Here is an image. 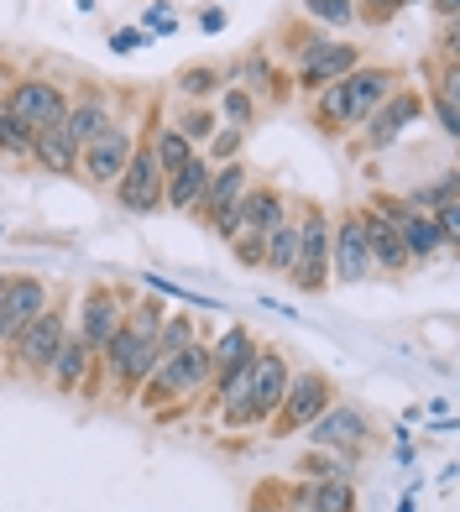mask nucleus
Here are the masks:
<instances>
[{
  "instance_id": "obj_24",
  "label": "nucleus",
  "mask_w": 460,
  "mask_h": 512,
  "mask_svg": "<svg viewBox=\"0 0 460 512\" xmlns=\"http://www.w3.org/2000/svg\"><path fill=\"white\" fill-rule=\"evenodd\" d=\"M210 173H215V162L204 152H194L178 173L163 178V209H173V215H194V204L204 194V183H210Z\"/></svg>"
},
{
  "instance_id": "obj_34",
  "label": "nucleus",
  "mask_w": 460,
  "mask_h": 512,
  "mask_svg": "<svg viewBox=\"0 0 460 512\" xmlns=\"http://www.w3.org/2000/svg\"><path fill=\"white\" fill-rule=\"evenodd\" d=\"M189 340H199L194 314H168V319H163V330H157V356H173V351H183Z\"/></svg>"
},
{
  "instance_id": "obj_21",
  "label": "nucleus",
  "mask_w": 460,
  "mask_h": 512,
  "mask_svg": "<svg viewBox=\"0 0 460 512\" xmlns=\"http://www.w3.org/2000/svg\"><path fill=\"white\" fill-rule=\"evenodd\" d=\"M236 215H241V230H257V236H267L272 225H283V220L293 215V204H288V194H283L272 178H251L246 194H241V204H236Z\"/></svg>"
},
{
  "instance_id": "obj_28",
  "label": "nucleus",
  "mask_w": 460,
  "mask_h": 512,
  "mask_svg": "<svg viewBox=\"0 0 460 512\" xmlns=\"http://www.w3.org/2000/svg\"><path fill=\"white\" fill-rule=\"evenodd\" d=\"M293 256H298V220L288 215L283 225H272L267 236H262V267H267V272H278V277H288Z\"/></svg>"
},
{
  "instance_id": "obj_39",
  "label": "nucleus",
  "mask_w": 460,
  "mask_h": 512,
  "mask_svg": "<svg viewBox=\"0 0 460 512\" xmlns=\"http://www.w3.org/2000/svg\"><path fill=\"white\" fill-rule=\"evenodd\" d=\"M230 251H236L241 267H262V236L257 230H236V236H230Z\"/></svg>"
},
{
  "instance_id": "obj_15",
  "label": "nucleus",
  "mask_w": 460,
  "mask_h": 512,
  "mask_svg": "<svg viewBox=\"0 0 460 512\" xmlns=\"http://www.w3.org/2000/svg\"><path fill=\"white\" fill-rule=\"evenodd\" d=\"M419 115H424V89L398 84L393 95H387V100L361 121V152H387L413 121H419Z\"/></svg>"
},
{
  "instance_id": "obj_2",
  "label": "nucleus",
  "mask_w": 460,
  "mask_h": 512,
  "mask_svg": "<svg viewBox=\"0 0 460 512\" xmlns=\"http://www.w3.org/2000/svg\"><path fill=\"white\" fill-rule=\"evenodd\" d=\"M398 84H403L398 68H387V63H361V68H351L345 79H335L330 89L309 95V100H314V126L330 131V136L356 131L366 115H372L387 95H393Z\"/></svg>"
},
{
  "instance_id": "obj_31",
  "label": "nucleus",
  "mask_w": 460,
  "mask_h": 512,
  "mask_svg": "<svg viewBox=\"0 0 460 512\" xmlns=\"http://www.w3.org/2000/svg\"><path fill=\"white\" fill-rule=\"evenodd\" d=\"M0 157H11V162L32 157V126H21L6 105H0Z\"/></svg>"
},
{
  "instance_id": "obj_26",
  "label": "nucleus",
  "mask_w": 460,
  "mask_h": 512,
  "mask_svg": "<svg viewBox=\"0 0 460 512\" xmlns=\"http://www.w3.org/2000/svg\"><path fill=\"white\" fill-rule=\"evenodd\" d=\"M6 283H11V319H16V330L53 304V293H48V283H42L37 272H6Z\"/></svg>"
},
{
  "instance_id": "obj_44",
  "label": "nucleus",
  "mask_w": 460,
  "mask_h": 512,
  "mask_svg": "<svg viewBox=\"0 0 460 512\" xmlns=\"http://www.w3.org/2000/svg\"><path fill=\"white\" fill-rule=\"evenodd\" d=\"M398 512H413V497H408V502H403V507H398Z\"/></svg>"
},
{
  "instance_id": "obj_11",
  "label": "nucleus",
  "mask_w": 460,
  "mask_h": 512,
  "mask_svg": "<svg viewBox=\"0 0 460 512\" xmlns=\"http://www.w3.org/2000/svg\"><path fill=\"white\" fill-rule=\"evenodd\" d=\"M68 95H74V89H63L58 79L21 74L6 89V110L16 115L21 126H32V131H53V126H63V115H68Z\"/></svg>"
},
{
  "instance_id": "obj_23",
  "label": "nucleus",
  "mask_w": 460,
  "mask_h": 512,
  "mask_svg": "<svg viewBox=\"0 0 460 512\" xmlns=\"http://www.w3.org/2000/svg\"><path fill=\"white\" fill-rule=\"evenodd\" d=\"M361 230H366V251H372V272H382V277H408L413 272L408 251L398 241V230L387 225L372 204H361Z\"/></svg>"
},
{
  "instance_id": "obj_20",
  "label": "nucleus",
  "mask_w": 460,
  "mask_h": 512,
  "mask_svg": "<svg viewBox=\"0 0 460 512\" xmlns=\"http://www.w3.org/2000/svg\"><path fill=\"white\" fill-rule=\"evenodd\" d=\"M110 121H115V95H110V89H79V95H68V115H63L58 131L84 152Z\"/></svg>"
},
{
  "instance_id": "obj_42",
  "label": "nucleus",
  "mask_w": 460,
  "mask_h": 512,
  "mask_svg": "<svg viewBox=\"0 0 460 512\" xmlns=\"http://www.w3.org/2000/svg\"><path fill=\"white\" fill-rule=\"evenodd\" d=\"M424 6H434V16H440V21H455V11H460V0H424Z\"/></svg>"
},
{
  "instance_id": "obj_18",
  "label": "nucleus",
  "mask_w": 460,
  "mask_h": 512,
  "mask_svg": "<svg viewBox=\"0 0 460 512\" xmlns=\"http://www.w3.org/2000/svg\"><path fill=\"white\" fill-rule=\"evenodd\" d=\"M361 63H366V53L356 48V42L325 37L304 63H293V79H298V89H304V95H319V89H330L335 79H345V74H351V68H361Z\"/></svg>"
},
{
  "instance_id": "obj_35",
  "label": "nucleus",
  "mask_w": 460,
  "mask_h": 512,
  "mask_svg": "<svg viewBox=\"0 0 460 512\" xmlns=\"http://www.w3.org/2000/svg\"><path fill=\"white\" fill-rule=\"evenodd\" d=\"M173 126H178L183 136H189L194 147H199V142H210V136H215L220 115H215L210 105H194V110H178V115H173Z\"/></svg>"
},
{
  "instance_id": "obj_8",
  "label": "nucleus",
  "mask_w": 460,
  "mask_h": 512,
  "mask_svg": "<svg viewBox=\"0 0 460 512\" xmlns=\"http://www.w3.org/2000/svg\"><path fill=\"white\" fill-rule=\"evenodd\" d=\"M330 403H335V382L325 377V371H293L288 387H283V403L272 408V418H267V434L272 439L304 434Z\"/></svg>"
},
{
  "instance_id": "obj_19",
  "label": "nucleus",
  "mask_w": 460,
  "mask_h": 512,
  "mask_svg": "<svg viewBox=\"0 0 460 512\" xmlns=\"http://www.w3.org/2000/svg\"><path fill=\"white\" fill-rule=\"evenodd\" d=\"M42 382H53V392H63V398H74V392H95V351L84 345V335L68 324V335L58 345V356L48 366V377Z\"/></svg>"
},
{
  "instance_id": "obj_14",
  "label": "nucleus",
  "mask_w": 460,
  "mask_h": 512,
  "mask_svg": "<svg viewBox=\"0 0 460 512\" xmlns=\"http://www.w3.org/2000/svg\"><path fill=\"white\" fill-rule=\"evenodd\" d=\"M257 345H262V335L251 330V324H230L220 340H210V392H204L210 408L246 377V366L257 361Z\"/></svg>"
},
{
  "instance_id": "obj_6",
  "label": "nucleus",
  "mask_w": 460,
  "mask_h": 512,
  "mask_svg": "<svg viewBox=\"0 0 460 512\" xmlns=\"http://www.w3.org/2000/svg\"><path fill=\"white\" fill-rule=\"evenodd\" d=\"M63 335H68V304H58V298H53V304L42 309L37 319L21 324L16 340H11L0 356L11 361V371L42 382V377H48V366H53V356H58V345H63Z\"/></svg>"
},
{
  "instance_id": "obj_36",
  "label": "nucleus",
  "mask_w": 460,
  "mask_h": 512,
  "mask_svg": "<svg viewBox=\"0 0 460 512\" xmlns=\"http://www.w3.org/2000/svg\"><path fill=\"white\" fill-rule=\"evenodd\" d=\"M241 147H246V131H241V126H215L210 152H204V157H210L215 168H220V162H236V157H241Z\"/></svg>"
},
{
  "instance_id": "obj_17",
  "label": "nucleus",
  "mask_w": 460,
  "mask_h": 512,
  "mask_svg": "<svg viewBox=\"0 0 460 512\" xmlns=\"http://www.w3.org/2000/svg\"><path fill=\"white\" fill-rule=\"evenodd\" d=\"M131 288H115V283H89L84 298H79V324L74 330L84 335V345L100 356V345L115 335V324L126 319V304H131Z\"/></svg>"
},
{
  "instance_id": "obj_43",
  "label": "nucleus",
  "mask_w": 460,
  "mask_h": 512,
  "mask_svg": "<svg viewBox=\"0 0 460 512\" xmlns=\"http://www.w3.org/2000/svg\"><path fill=\"white\" fill-rule=\"evenodd\" d=\"M199 27H204V32H220V27H225V11H220V6H210V11L199 16Z\"/></svg>"
},
{
  "instance_id": "obj_13",
  "label": "nucleus",
  "mask_w": 460,
  "mask_h": 512,
  "mask_svg": "<svg viewBox=\"0 0 460 512\" xmlns=\"http://www.w3.org/2000/svg\"><path fill=\"white\" fill-rule=\"evenodd\" d=\"M110 199L126 209V215H157L163 209V168H157V157L147 142L131 147V162L126 173L110 183Z\"/></svg>"
},
{
  "instance_id": "obj_7",
  "label": "nucleus",
  "mask_w": 460,
  "mask_h": 512,
  "mask_svg": "<svg viewBox=\"0 0 460 512\" xmlns=\"http://www.w3.org/2000/svg\"><path fill=\"white\" fill-rule=\"evenodd\" d=\"M372 209L398 230V241H403V251H408V262H413V267H424V262H434V256L455 251V246L445 241L440 220H434L429 209H413L403 194H372Z\"/></svg>"
},
{
  "instance_id": "obj_12",
  "label": "nucleus",
  "mask_w": 460,
  "mask_h": 512,
  "mask_svg": "<svg viewBox=\"0 0 460 512\" xmlns=\"http://www.w3.org/2000/svg\"><path fill=\"white\" fill-rule=\"evenodd\" d=\"M257 497H278L267 512H356V481H272Z\"/></svg>"
},
{
  "instance_id": "obj_38",
  "label": "nucleus",
  "mask_w": 460,
  "mask_h": 512,
  "mask_svg": "<svg viewBox=\"0 0 460 512\" xmlns=\"http://www.w3.org/2000/svg\"><path fill=\"white\" fill-rule=\"evenodd\" d=\"M403 11V0H356V21H366V27H387Z\"/></svg>"
},
{
  "instance_id": "obj_40",
  "label": "nucleus",
  "mask_w": 460,
  "mask_h": 512,
  "mask_svg": "<svg viewBox=\"0 0 460 512\" xmlns=\"http://www.w3.org/2000/svg\"><path fill=\"white\" fill-rule=\"evenodd\" d=\"M110 48L115 53H136V48H147V32L142 27H121V32H110Z\"/></svg>"
},
{
  "instance_id": "obj_3",
  "label": "nucleus",
  "mask_w": 460,
  "mask_h": 512,
  "mask_svg": "<svg viewBox=\"0 0 460 512\" xmlns=\"http://www.w3.org/2000/svg\"><path fill=\"white\" fill-rule=\"evenodd\" d=\"M288 377H293V366H288V356L278 351V345H257V361L246 366V377L215 403L220 408V429L225 434H251L257 424H267L272 408L283 403Z\"/></svg>"
},
{
  "instance_id": "obj_9",
  "label": "nucleus",
  "mask_w": 460,
  "mask_h": 512,
  "mask_svg": "<svg viewBox=\"0 0 460 512\" xmlns=\"http://www.w3.org/2000/svg\"><path fill=\"white\" fill-rule=\"evenodd\" d=\"M304 439H309V450H335V455L361 460V450L377 439V424H372V413L356 408V403H330L304 429Z\"/></svg>"
},
{
  "instance_id": "obj_4",
  "label": "nucleus",
  "mask_w": 460,
  "mask_h": 512,
  "mask_svg": "<svg viewBox=\"0 0 460 512\" xmlns=\"http://www.w3.org/2000/svg\"><path fill=\"white\" fill-rule=\"evenodd\" d=\"M210 392V340H189L173 356H157V366L147 371V382L136 387V403L142 408H183Z\"/></svg>"
},
{
  "instance_id": "obj_30",
  "label": "nucleus",
  "mask_w": 460,
  "mask_h": 512,
  "mask_svg": "<svg viewBox=\"0 0 460 512\" xmlns=\"http://www.w3.org/2000/svg\"><path fill=\"white\" fill-rule=\"evenodd\" d=\"M298 11L314 27H351L356 21V0H298Z\"/></svg>"
},
{
  "instance_id": "obj_5",
  "label": "nucleus",
  "mask_w": 460,
  "mask_h": 512,
  "mask_svg": "<svg viewBox=\"0 0 460 512\" xmlns=\"http://www.w3.org/2000/svg\"><path fill=\"white\" fill-rule=\"evenodd\" d=\"M293 220H298V256H293V267H288V283L298 293H325L330 288V209L325 204H304V209H293Z\"/></svg>"
},
{
  "instance_id": "obj_10",
  "label": "nucleus",
  "mask_w": 460,
  "mask_h": 512,
  "mask_svg": "<svg viewBox=\"0 0 460 512\" xmlns=\"http://www.w3.org/2000/svg\"><path fill=\"white\" fill-rule=\"evenodd\" d=\"M136 142H142V126L115 115V121L95 136V142L79 152V178L89 183V189H110V183L126 173V162H131V147H136Z\"/></svg>"
},
{
  "instance_id": "obj_41",
  "label": "nucleus",
  "mask_w": 460,
  "mask_h": 512,
  "mask_svg": "<svg viewBox=\"0 0 460 512\" xmlns=\"http://www.w3.org/2000/svg\"><path fill=\"white\" fill-rule=\"evenodd\" d=\"M147 32H178V16L168 11V0H157V6H147Z\"/></svg>"
},
{
  "instance_id": "obj_37",
  "label": "nucleus",
  "mask_w": 460,
  "mask_h": 512,
  "mask_svg": "<svg viewBox=\"0 0 460 512\" xmlns=\"http://www.w3.org/2000/svg\"><path fill=\"white\" fill-rule=\"evenodd\" d=\"M283 42H288V58H293V63H304V58L319 48V42H325V32H314V21H309V27H288Z\"/></svg>"
},
{
  "instance_id": "obj_29",
  "label": "nucleus",
  "mask_w": 460,
  "mask_h": 512,
  "mask_svg": "<svg viewBox=\"0 0 460 512\" xmlns=\"http://www.w3.org/2000/svg\"><path fill=\"white\" fill-rule=\"evenodd\" d=\"M413 209H440L445 199H460V168H445L434 183H419V189H408L403 194Z\"/></svg>"
},
{
  "instance_id": "obj_32",
  "label": "nucleus",
  "mask_w": 460,
  "mask_h": 512,
  "mask_svg": "<svg viewBox=\"0 0 460 512\" xmlns=\"http://www.w3.org/2000/svg\"><path fill=\"white\" fill-rule=\"evenodd\" d=\"M178 89H183L189 100H215L220 89H225V79H220V68L194 63V68H183V74H178Z\"/></svg>"
},
{
  "instance_id": "obj_45",
  "label": "nucleus",
  "mask_w": 460,
  "mask_h": 512,
  "mask_svg": "<svg viewBox=\"0 0 460 512\" xmlns=\"http://www.w3.org/2000/svg\"><path fill=\"white\" fill-rule=\"evenodd\" d=\"M403 6H424V0H403Z\"/></svg>"
},
{
  "instance_id": "obj_27",
  "label": "nucleus",
  "mask_w": 460,
  "mask_h": 512,
  "mask_svg": "<svg viewBox=\"0 0 460 512\" xmlns=\"http://www.w3.org/2000/svg\"><path fill=\"white\" fill-rule=\"evenodd\" d=\"M293 476L298 481H356V460L335 455V450H309L293 460Z\"/></svg>"
},
{
  "instance_id": "obj_33",
  "label": "nucleus",
  "mask_w": 460,
  "mask_h": 512,
  "mask_svg": "<svg viewBox=\"0 0 460 512\" xmlns=\"http://www.w3.org/2000/svg\"><path fill=\"white\" fill-rule=\"evenodd\" d=\"M215 100H220V115H225V126H241V131H251V121H257V100H251L246 89L225 84Z\"/></svg>"
},
{
  "instance_id": "obj_22",
  "label": "nucleus",
  "mask_w": 460,
  "mask_h": 512,
  "mask_svg": "<svg viewBox=\"0 0 460 512\" xmlns=\"http://www.w3.org/2000/svg\"><path fill=\"white\" fill-rule=\"evenodd\" d=\"M246 183H251V168H246L241 157H236V162H220V168L210 173V183H204V194H199V204H194V215H199L204 225H215L225 209H236V204H241Z\"/></svg>"
},
{
  "instance_id": "obj_1",
  "label": "nucleus",
  "mask_w": 460,
  "mask_h": 512,
  "mask_svg": "<svg viewBox=\"0 0 460 512\" xmlns=\"http://www.w3.org/2000/svg\"><path fill=\"white\" fill-rule=\"evenodd\" d=\"M163 319H168L163 298H131L126 304V319L115 324V335L95 356V366H100L95 382H105L110 398L126 403V398H136V387L147 382V371L157 366V330H163Z\"/></svg>"
},
{
  "instance_id": "obj_25",
  "label": "nucleus",
  "mask_w": 460,
  "mask_h": 512,
  "mask_svg": "<svg viewBox=\"0 0 460 512\" xmlns=\"http://www.w3.org/2000/svg\"><path fill=\"white\" fill-rule=\"evenodd\" d=\"M37 168H48V173H63V178H79V147L68 142V136L53 126V131H32V157Z\"/></svg>"
},
{
  "instance_id": "obj_16",
  "label": "nucleus",
  "mask_w": 460,
  "mask_h": 512,
  "mask_svg": "<svg viewBox=\"0 0 460 512\" xmlns=\"http://www.w3.org/2000/svg\"><path fill=\"white\" fill-rule=\"evenodd\" d=\"M372 272V251H366L361 209H340V220H330V283H366Z\"/></svg>"
}]
</instances>
